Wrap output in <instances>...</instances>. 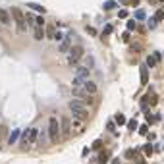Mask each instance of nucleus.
<instances>
[{
	"label": "nucleus",
	"mask_w": 164,
	"mask_h": 164,
	"mask_svg": "<svg viewBox=\"0 0 164 164\" xmlns=\"http://www.w3.org/2000/svg\"><path fill=\"white\" fill-rule=\"evenodd\" d=\"M145 100L149 102V106H157L158 104V95L157 93H149V95L145 97Z\"/></svg>",
	"instance_id": "f8f14e48"
},
{
	"label": "nucleus",
	"mask_w": 164,
	"mask_h": 164,
	"mask_svg": "<svg viewBox=\"0 0 164 164\" xmlns=\"http://www.w3.org/2000/svg\"><path fill=\"white\" fill-rule=\"evenodd\" d=\"M43 37H44V29H43V27H37V29H35V39L37 41H41V39H43Z\"/></svg>",
	"instance_id": "a211bd4d"
},
{
	"label": "nucleus",
	"mask_w": 164,
	"mask_h": 164,
	"mask_svg": "<svg viewBox=\"0 0 164 164\" xmlns=\"http://www.w3.org/2000/svg\"><path fill=\"white\" fill-rule=\"evenodd\" d=\"M69 47H72V44H69V39H64L62 44H60V50H62V52H68Z\"/></svg>",
	"instance_id": "f3484780"
},
{
	"label": "nucleus",
	"mask_w": 164,
	"mask_h": 164,
	"mask_svg": "<svg viewBox=\"0 0 164 164\" xmlns=\"http://www.w3.org/2000/svg\"><path fill=\"white\" fill-rule=\"evenodd\" d=\"M72 95L75 97V98H87V91H85V87H83V85H73ZM87 100H89V98H87Z\"/></svg>",
	"instance_id": "39448f33"
},
{
	"label": "nucleus",
	"mask_w": 164,
	"mask_h": 164,
	"mask_svg": "<svg viewBox=\"0 0 164 164\" xmlns=\"http://www.w3.org/2000/svg\"><path fill=\"white\" fill-rule=\"evenodd\" d=\"M145 18H147L145 10H141V8H137V10H135V19H139V21H141V19H145Z\"/></svg>",
	"instance_id": "2eb2a0df"
},
{
	"label": "nucleus",
	"mask_w": 164,
	"mask_h": 164,
	"mask_svg": "<svg viewBox=\"0 0 164 164\" xmlns=\"http://www.w3.org/2000/svg\"><path fill=\"white\" fill-rule=\"evenodd\" d=\"M160 2H162V4H164V0H160Z\"/></svg>",
	"instance_id": "ea45409f"
},
{
	"label": "nucleus",
	"mask_w": 164,
	"mask_h": 164,
	"mask_svg": "<svg viewBox=\"0 0 164 164\" xmlns=\"http://www.w3.org/2000/svg\"><path fill=\"white\" fill-rule=\"evenodd\" d=\"M139 73H141V83H149V66H141L139 68Z\"/></svg>",
	"instance_id": "1a4fd4ad"
},
{
	"label": "nucleus",
	"mask_w": 164,
	"mask_h": 164,
	"mask_svg": "<svg viewBox=\"0 0 164 164\" xmlns=\"http://www.w3.org/2000/svg\"><path fill=\"white\" fill-rule=\"evenodd\" d=\"M10 14L14 16V19H16V21H23V19H25V16L21 14V10H19L18 6H14V8H12V10H10Z\"/></svg>",
	"instance_id": "9d476101"
},
{
	"label": "nucleus",
	"mask_w": 164,
	"mask_h": 164,
	"mask_svg": "<svg viewBox=\"0 0 164 164\" xmlns=\"http://www.w3.org/2000/svg\"><path fill=\"white\" fill-rule=\"evenodd\" d=\"M157 23H158L157 16H153V18H149V19H147V27H149V29H154V27H157Z\"/></svg>",
	"instance_id": "4468645a"
},
{
	"label": "nucleus",
	"mask_w": 164,
	"mask_h": 164,
	"mask_svg": "<svg viewBox=\"0 0 164 164\" xmlns=\"http://www.w3.org/2000/svg\"><path fill=\"white\" fill-rule=\"evenodd\" d=\"M87 31H89V35H97V31L93 29V27H87Z\"/></svg>",
	"instance_id": "e433bc0d"
},
{
	"label": "nucleus",
	"mask_w": 164,
	"mask_h": 164,
	"mask_svg": "<svg viewBox=\"0 0 164 164\" xmlns=\"http://www.w3.org/2000/svg\"><path fill=\"white\" fill-rule=\"evenodd\" d=\"M37 135H39V129H37V128H29L27 131H23L21 139H23V143H35L37 141Z\"/></svg>",
	"instance_id": "20e7f679"
},
{
	"label": "nucleus",
	"mask_w": 164,
	"mask_h": 164,
	"mask_svg": "<svg viewBox=\"0 0 164 164\" xmlns=\"http://www.w3.org/2000/svg\"><path fill=\"white\" fill-rule=\"evenodd\" d=\"M135 153H137V151H128V153H126V158H133Z\"/></svg>",
	"instance_id": "473e14b6"
},
{
	"label": "nucleus",
	"mask_w": 164,
	"mask_h": 164,
	"mask_svg": "<svg viewBox=\"0 0 164 164\" xmlns=\"http://www.w3.org/2000/svg\"><path fill=\"white\" fill-rule=\"evenodd\" d=\"M69 133V122L68 118H62V122H60V137H68Z\"/></svg>",
	"instance_id": "6e6552de"
},
{
	"label": "nucleus",
	"mask_w": 164,
	"mask_h": 164,
	"mask_svg": "<svg viewBox=\"0 0 164 164\" xmlns=\"http://www.w3.org/2000/svg\"><path fill=\"white\" fill-rule=\"evenodd\" d=\"M131 2V6H135V8H139V0H129Z\"/></svg>",
	"instance_id": "c9c22d12"
},
{
	"label": "nucleus",
	"mask_w": 164,
	"mask_h": 164,
	"mask_svg": "<svg viewBox=\"0 0 164 164\" xmlns=\"http://www.w3.org/2000/svg\"><path fill=\"white\" fill-rule=\"evenodd\" d=\"M108 154H110V153H108V151H104V153H102V154H100V158H98V164H104L106 160H108Z\"/></svg>",
	"instance_id": "5701e85b"
},
{
	"label": "nucleus",
	"mask_w": 164,
	"mask_h": 164,
	"mask_svg": "<svg viewBox=\"0 0 164 164\" xmlns=\"http://www.w3.org/2000/svg\"><path fill=\"white\" fill-rule=\"evenodd\" d=\"M93 66H95V58H93V56H87V58H85V68L91 69Z\"/></svg>",
	"instance_id": "412c9836"
},
{
	"label": "nucleus",
	"mask_w": 164,
	"mask_h": 164,
	"mask_svg": "<svg viewBox=\"0 0 164 164\" xmlns=\"http://www.w3.org/2000/svg\"><path fill=\"white\" fill-rule=\"evenodd\" d=\"M69 112H72L73 118H77V120H87V110H85V104L81 100H77V98H73V100H69Z\"/></svg>",
	"instance_id": "f257e3e1"
},
{
	"label": "nucleus",
	"mask_w": 164,
	"mask_h": 164,
	"mask_svg": "<svg viewBox=\"0 0 164 164\" xmlns=\"http://www.w3.org/2000/svg\"><path fill=\"white\" fill-rule=\"evenodd\" d=\"M81 56H83V47H79V44L69 47V50H68V66H75L81 60Z\"/></svg>",
	"instance_id": "f03ea898"
},
{
	"label": "nucleus",
	"mask_w": 164,
	"mask_h": 164,
	"mask_svg": "<svg viewBox=\"0 0 164 164\" xmlns=\"http://www.w3.org/2000/svg\"><path fill=\"white\" fill-rule=\"evenodd\" d=\"M48 137H50L52 143L60 141V122L54 120V118L48 120Z\"/></svg>",
	"instance_id": "7ed1b4c3"
},
{
	"label": "nucleus",
	"mask_w": 164,
	"mask_h": 164,
	"mask_svg": "<svg viewBox=\"0 0 164 164\" xmlns=\"http://www.w3.org/2000/svg\"><path fill=\"white\" fill-rule=\"evenodd\" d=\"M116 122H118L120 126H124V124H126V116H124V114H116Z\"/></svg>",
	"instance_id": "a878e982"
},
{
	"label": "nucleus",
	"mask_w": 164,
	"mask_h": 164,
	"mask_svg": "<svg viewBox=\"0 0 164 164\" xmlns=\"http://www.w3.org/2000/svg\"><path fill=\"white\" fill-rule=\"evenodd\" d=\"M137 164H145V160H139V162H137Z\"/></svg>",
	"instance_id": "58836bf2"
},
{
	"label": "nucleus",
	"mask_w": 164,
	"mask_h": 164,
	"mask_svg": "<svg viewBox=\"0 0 164 164\" xmlns=\"http://www.w3.org/2000/svg\"><path fill=\"white\" fill-rule=\"evenodd\" d=\"M162 12H164V6H162Z\"/></svg>",
	"instance_id": "a19ab883"
},
{
	"label": "nucleus",
	"mask_w": 164,
	"mask_h": 164,
	"mask_svg": "<svg viewBox=\"0 0 164 164\" xmlns=\"http://www.w3.org/2000/svg\"><path fill=\"white\" fill-rule=\"evenodd\" d=\"M147 120H149V124H154V122L160 120V116H154V114H149V112H147Z\"/></svg>",
	"instance_id": "4be33fe9"
},
{
	"label": "nucleus",
	"mask_w": 164,
	"mask_h": 164,
	"mask_svg": "<svg viewBox=\"0 0 164 164\" xmlns=\"http://www.w3.org/2000/svg\"><path fill=\"white\" fill-rule=\"evenodd\" d=\"M102 8H104V10H112V8H116V0H108V2H104Z\"/></svg>",
	"instance_id": "aec40b11"
},
{
	"label": "nucleus",
	"mask_w": 164,
	"mask_h": 164,
	"mask_svg": "<svg viewBox=\"0 0 164 164\" xmlns=\"http://www.w3.org/2000/svg\"><path fill=\"white\" fill-rule=\"evenodd\" d=\"M143 153H145V154H147V157H151V154H153V153H154V147H153V145H151V143H147V145H145V147H143Z\"/></svg>",
	"instance_id": "dca6fc26"
},
{
	"label": "nucleus",
	"mask_w": 164,
	"mask_h": 164,
	"mask_svg": "<svg viewBox=\"0 0 164 164\" xmlns=\"http://www.w3.org/2000/svg\"><path fill=\"white\" fill-rule=\"evenodd\" d=\"M44 35H47V37H50V39H52V37L56 35V31L52 29V27H48V29H47V33H44Z\"/></svg>",
	"instance_id": "7c9ffc66"
},
{
	"label": "nucleus",
	"mask_w": 164,
	"mask_h": 164,
	"mask_svg": "<svg viewBox=\"0 0 164 164\" xmlns=\"http://www.w3.org/2000/svg\"><path fill=\"white\" fill-rule=\"evenodd\" d=\"M120 2H122V4H129V0H120Z\"/></svg>",
	"instance_id": "4c0bfd02"
},
{
	"label": "nucleus",
	"mask_w": 164,
	"mask_h": 164,
	"mask_svg": "<svg viewBox=\"0 0 164 164\" xmlns=\"http://www.w3.org/2000/svg\"><path fill=\"white\" fill-rule=\"evenodd\" d=\"M0 23H2V25H10V23H12L10 12H6L4 8H0Z\"/></svg>",
	"instance_id": "0eeeda50"
},
{
	"label": "nucleus",
	"mask_w": 164,
	"mask_h": 164,
	"mask_svg": "<svg viewBox=\"0 0 164 164\" xmlns=\"http://www.w3.org/2000/svg\"><path fill=\"white\" fill-rule=\"evenodd\" d=\"M100 145H102V141H100V139H97V141L93 143V149H98V147H100Z\"/></svg>",
	"instance_id": "72a5a7b5"
},
{
	"label": "nucleus",
	"mask_w": 164,
	"mask_h": 164,
	"mask_svg": "<svg viewBox=\"0 0 164 164\" xmlns=\"http://www.w3.org/2000/svg\"><path fill=\"white\" fill-rule=\"evenodd\" d=\"M147 66H149V68H154V66H157V58H154V56H149V58H147Z\"/></svg>",
	"instance_id": "b1692460"
},
{
	"label": "nucleus",
	"mask_w": 164,
	"mask_h": 164,
	"mask_svg": "<svg viewBox=\"0 0 164 164\" xmlns=\"http://www.w3.org/2000/svg\"><path fill=\"white\" fill-rule=\"evenodd\" d=\"M128 129H129V131H135V129H137V122H135V120H129V122H128Z\"/></svg>",
	"instance_id": "393cba45"
},
{
	"label": "nucleus",
	"mask_w": 164,
	"mask_h": 164,
	"mask_svg": "<svg viewBox=\"0 0 164 164\" xmlns=\"http://www.w3.org/2000/svg\"><path fill=\"white\" fill-rule=\"evenodd\" d=\"M83 87H85V91H87V95H97V85L93 83V81H85L83 83Z\"/></svg>",
	"instance_id": "9b49d317"
},
{
	"label": "nucleus",
	"mask_w": 164,
	"mask_h": 164,
	"mask_svg": "<svg viewBox=\"0 0 164 164\" xmlns=\"http://www.w3.org/2000/svg\"><path fill=\"white\" fill-rule=\"evenodd\" d=\"M75 77H77L79 81H83V83H85V81H87V77H89V68H85V66L77 68V69H75Z\"/></svg>",
	"instance_id": "423d86ee"
},
{
	"label": "nucleus",
	"mask_w": 164,
	"mask_h": 164,
	"mask_svg": "<svg viewBox=\"0 0 164 164\" xmlns=\"http://www.w3.org/2000/svg\"><path fill=\"white\" fill-rule=\"evenodd\" d=\"M135 29V21L133 19H128V31H133Z\"/></svg>",
	"instance_id": "2f4dec72"
},
{
	"label": "nucleus",
	"mask_w": 164,
	"mask_h": 164,
	"mask_svg": "<svg viewBox=\"0 0 164 164\" xmlns=\"http://www.w3.org/2000/svg\"><path fill=\"white\" fill-rule=\"evenodd\" d=\"M139 133H141V135H149V126H139Z\"/></svg>",
	"instance_id": "bb28decb"
},
{
	"label": "nucleus",
	"mask_w": 164,
	"mask_h": 164,
	"mask_svg": "<svg viewBox=\"0 0 164 164\" xmlns=\"http://www.w3.org/2000/svg\"><path fill=\"white\" fill-rule=\"evenodd\" d=\"M128 10H120V14H118V18H122V19H128Z\"/></svg>",
	"instance_id": "c756f323"
},
{
	"label": "nucleus",
	"mask_w": 164,
	"mask_h": 164,
	"mask_svg": "<svg viewBox=\"0 0 164 164\" xmlns=\"http://www.w3.org/2000/svg\"><path fill=\"white\" fill-rule=\"evenodd\" d=\"M19 135H21V131H19V129H16V131H12V135H10V139H8V143H10V145H14V143H18V139H19Z\"/></svg>",
	"instance_id": "ddd939ff"
},
{
	"label": "nucleus",
	"mask_w": 164,
	"mask_h": 164,
	"mask_svg": "<svg viewBox=\"0 0 164 164\" xmlns=\"http://www.w3.org/2000/svg\"><path fill=\"white\" fill-rule=\"evenodd\" d=\"M35 23H37V25H41V27H43V25H44V19H43V16H35Z\"/></svg>",
	"instance_id": "cd10ccee"
},
{
	"label": "nucleus",
	"mask_w": 164,
	"mask_h": 164,
	"mask_svg": "<svg viewBox=\"0 0 164 164\" xmlns=\"http://www.w3.org/2000/svg\"><path fill=\"white\" fill-rule=\"evenodd\" d=\"M27 6H29L31 10H37V12H39V14H44V8H43V6H39V4H33V2H29V4H27Z\"/></svg>",
	"instance_id": "6ab92c4d"
},
{
	"label": "nucleus",
	"mask_w": 164,
	"mask_h": 164,
	"mask_svg": "<svg viewBox=\"0 0 164 164\" xmlns=\"http://www.w3.org/2000/svg\"><path fill=\"white\" fill-rule=\"evenodd\" d=\"M112 31H114V27H112V25L108 23V25H104V31H102V33H104V35H110Z\"/></svg>",
	"instance_id": "c85d7f7f"
},
{
	"label": "nucleus",
	"mask_w": 164,
	"mask_h": 164,
	"mask_svg": "<svg viewBox=\"0 0 164 164\" xmlns=\"http://www.w3.org/2000/svg\"><path fill=\"white\" fill-rule=\"evenodd\" d=\"M154 16H157V19H162V18H164V12H162V10H158Z\"/></svg>",
	"instance_id": "f704fd0d"
}]
</instances>
